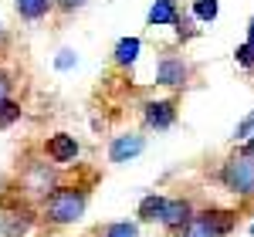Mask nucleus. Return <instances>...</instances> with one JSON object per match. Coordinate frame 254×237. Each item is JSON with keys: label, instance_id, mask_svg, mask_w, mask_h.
Masks as SVG:
<instances>
[{"label": "nucleus", "instance_id": "11", "mask_svg": "<svg viewBox=\"0 0 254 237\" xmlns=\"http://www.w3.org/2000/svg\"><path fill=\"white\" fill-rule=\"evenodd\" d=\"M14 10H17L20 20L27 24H38L48 14H55V0H14Z\"/></svg>", "mask_w": 254, "mask_h": 237}, {"label": "nucleus", "instance_id": "22", "mask_svg": "<svg viewBox=\"0 0 254 237\" xmlns=\"http://www.w3.org/2000/svg\"><path fill=\"white\" fill-rule=\"evenodd\" d=\"M237 153H241V156H254V132H251V139L237 142Z\"/></svg>", "mask_w": 254, "mask_h": 237}, {"label": "nucleus", "instance_id": "18", "mask_svg": "<svg viewBox=\"0 0 254 237\" xmlns=\"http://www.w3.org/2000/svg\"><path fill=\"white\" fill-rule=\"evenodd\" d=\"M234 61H237V68H244V71H254V41H244V44H237Z\"/></svg>", "mask_w": 254, "mask_h": 237}, {"label": "nucleus", "instance_id": "6", "mask_svg": "<svg viewBox=\"0 0 254 237\" xmlns=\"http://www.w3.org/2000/svg\"><path fill=\"white\" fill-rule=\"evenodd\" d=\"M193 78V64L180 55H163L156 61V85L163 88H187Z\"/></svg>", "mask_w": 254, "mask_h": 237}, {"label": "nucleus", "instance_id": "5", "mask_svg": "<svg viewBox=\"0 0 254 237\" xmlns=\"http://www.w3.org/2000/svg\"><path fill=\"white\" fill-rule=\"evenodd\" d=\"M142 125L146 129H156V132H166L173 129L176 118H180V99H149L142 102Z\"/></svg>", "mask_w": 254, "mask_h": 237}, {"label": "nucleus", "instance_id": "15", "mask_svg": "<svg viewBox=\"0 0 254 237\" xmlns=\"http://www.w3.org/2000/svg\"><path fill=\"white\" fill-rule=\"evenodd\" d=\"M183 237H224V234H220L203 214H193V220H190V227L183 231Z\"/></svg>", "mask_w": 254, "mask_h": 237}, {"label": "nucleus", "instance_id": "14", "mask_svg": "<svg viewBox=\"0 0 254 237\" xmlns=\"http://www.w3.org/2000/svg\"><path fill=\"white\" fill-rule=\"evenodd\" d=\"M20 116H24V105L17 99H0V132L20 122Z\"/></svg>", "mask_w": 254, "mask_h": 237}, {"label": "nucleus", "instance_id": "7", "mask_svg": "<svg viewBox=\"0 0 254 237\" xmlns=\"http://www.w3.org/2000/svg\"><path fill=\"white\" fill-rule=\"evenodd\" d=\"M193 203L187 197H173L166 200V210H163V217H159V224H163V231L170 237H183V231L190 227V220H193Z\"/></svg>", "mask_w": 254, "mask_h": 237}, {"label": "nucleus", "instance_id": "26", "mask_svg": "<svg viewBox=\"0 0 254 237\" xmlns=\"http://www.w3.org/2000/svg\"><path fill=\"white\" fill-rule=\"evenodd\" d=\"M251 234H254V224H251Z\"/></svg>", "mask_w": 254, "mask_h": 237}, {"label": "nucleus", "instance_id": "23", "mask_svg": "<svg viewBox=\"0 0 254 237\" xmlns=\"http://www.w3.org/2000/svg\"><path fill=\"white\" fill-rule=\"evenodd\" d=\"M71 64H75V55H71V51H61V58H58V68L64 71V68H71Z\"/></svg>", "mask_w": 254, "mask_h": 237}, {"label": "nucleus", "instance_id": "1", "mask_svg": "<svg viewBox=\"0 0 254 237\" xmlns=\"http://www.w3.org/2000/svg\"><path fill=\"white\" fill-rule=\"evenodd\" d=\"M85 207H88V186L61 183L48 200H41V217L48 220L51 227H68V224L81 220Z\"/></svg>", "mask_w": 254, "mask_h": 237}, {"label": "nucleus", "instance_id": "10", "mask_svg": "<svg viewBox=\"0 0 254 237\" xmlns=\"http://www.w3.org/2000/svg\"><path fill=\"white\" fill-rule=\"evenodd\" d=\"M183 17V10H180V0H153V7H149V14H146V24L149 27H170L176 20Z\"/></svg>", "mask_w": 254, "mask_h": 237}, {"label": "nucleus", "instance_id": "13", "mask_svg": "<svg viewBox=\"0 0 254 237\" xmlns=\"http://www.w3.org/2000/svg\"><path fill=\"white\" fill-rule=\"evenodd\" d=\"M166 200H170V197H163V193H149V197H142V200H139L136 217L142 220V224H159L163 210H166Z\"/></svg>", "mask_w": 254, "mask_h": 237}, {"label": "nucleus", "instance_id": "12", "mask_svg": "<svg viewBox=\"0 0 254 237\" xmlns=\"http://www.w3.org/2000/svg\"><path fill=\"white\" fill-rule=\"evenodd\" d=\"M142 51V38H119L116 51H112V64L116 68H132Z\"/></svg>", "mask_w": 254, "mask_h": 237}, {"label": "nucleus", "instance_id": "4", "mask_svg": "<svg viewBox=\"0 0 254 237\" xmlns=\"http://www.w3.org/2000/svg\"><path fill=\"white\" fill-rule=\"evenodd\" d=\"M24 197H27V193L20 190L14 200H3V210H0V234L3 237H27L31 227L38 224L34 207H31Z\"/></svg>", "mask_w": 254, "mask_h": 237}, {"label": "nucleus", "instance_id": "25", "mask_svg": "<svg viewBox=\"0 0 254 237\" xmlns=\"http://www.w3.org/2000/svg\"><path fill=\"white\" fill-rule=\"evenodd\" d=\"M3 44H7V34H3V27H0V51H3Z\"/></svg>", "mask_w": 254, "mask_h": 237}, {"label": "nucleus", "instance_id": "8", "mask_svg": "<svg viewBox=\"0 0 254 237\" xmlns=\"http://www.w3.org/2000/svg\"><path fill=\"white\" fill-rule=\"evenodd\" d=\"M78 153H81V146L71 132H51L44 139V156L51 163H58V166H71L78 159Z\"/></svg>", "mask_w": 254, "mask_h": 237}, {"label": "nucleus", "instance_id": "17", "mask_svg": "<svg viewBox=\"0 0 254 237\" xmlns=\"http://www.w3.org/2000/svg\"><path fill=\"white\" fill-rule=\"evenodd\" d=\"M95 237H139V227L129 220H119V224H105Z\"/></svg>", "mask_w": 254, "mask_h": 237}, {"label": "nucleus", "instance_id": "2", "mask_svg": "<svg viewBox=\"0 0 254 237\" xmlns=\"http://www.w3.org/2000/svg\"><path fill=\"white\" fill-rule=\"evenodd\" d=\"M17 179H20V190L27 197H38V200H48L61 186L58 163H48V156L44 159H24Z\"/></svg>", "mask_w": 254, "mask_h": 237}, {"label": "nucleus", "instance_id": "20", "mask_svg": "<svg viewBox=\"0 0 254 237\" xmlns=\"http://www.w3.org/2000/svg\"><path fill=\"white\" fill-rule=\"evenodd\" d=\"M254 132V112L251 116H244L241 122H237V129H234V142H244V139Z\"/></svg>", "mask_w": 254, "mask_h": 237}, {"label": "nucleus", "instance_id": "24", "mask_svg": "<svg viewBox=\"0 0 254 237\" xmlns=\"http://www.w3.org/2000/svg\"><path fill=\"white\" fill-rule=\"evenodd\" d=\"M248 41H254V17L248 20Z\"/></svg>", "mask_w": 254, "mask_h": 237}, {"label": "nucleus", "instance_id": "21", "mask_svg": "<svg viewBox=\"0 0 254 237\" xmlns=\"http://www.w3.org/2000/svg\"><path fill=\"white\" fill-rule=\"evenodd\" d=\"M10 92H14V75L0 64V99H10Z\"/></svg>", "mask_w": 254, "mask_h": 237}, {"label": "nucleus", "instance_id": "16", "mask_svg": "<svg viewBox=\"0 0 254 237\" xmlns=\"http://www.w3.org/2000/svg\"><path fill=\"white\" fill-rule=\"evenodd\" d=\"M193 17L200 20V24H214L217 20V14H220V3L217 0H193Z\"/></svg>", "mask_w": 254, "mask_h": 237}, {"label": "nucleus", "instance_id": "9", "mask_svg": "<svg viewBox=\"0 0 254 237\" xmlns=\"http://www.w3.org/2000/svg\"><path fill=\"white\" fill-rule=\"evenodd\" d=\"M146 149V136H139V132H122L109 142V163H129V159H136L139 153Z\"/></svg>", "mask_w": 254, "mask_h": 237}, {"label": "nucleus", "instance_id": "3", "mask_svg": "<svg viewBox=\"0 0 254 237\" xmlns=\"http://www.w3.org/2000/svg\"><path fill=\"white\" fill-rule=\"evenodd\" d=\"M217 179L227 193H234L241 200H254V156H241V153L227 156Z\"/></svg>", "mask_w": 254, "mask_h": 237}, {"label": "nucleus", "instance_id": "19", "mask_svg": "<svg viewBox=\"0 0 254 237\" xmlns=\"http://www.w3.org/2000/svg\"><path fill=\"white\" fill-rule=\"evenodd\" d=\"M85 3H88V0H55V14H58V17H71V14H78Z\"/></svg>", "mask_w": 254, "mask_h": 237}]
</instances>
